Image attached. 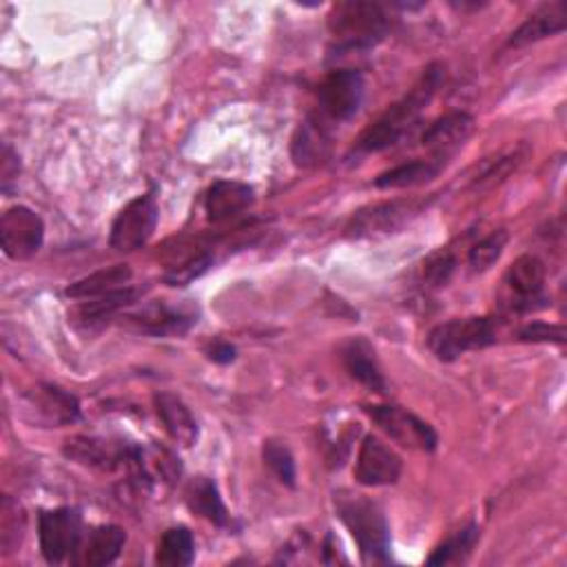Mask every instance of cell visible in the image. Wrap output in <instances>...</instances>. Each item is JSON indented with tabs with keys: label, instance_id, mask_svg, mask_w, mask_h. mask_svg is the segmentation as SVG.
Masks as SVG:
<instances>
[{
	"label": "cell",
	"instance_id": "obj_1",
	"mask_svg": "<svg viewBox=\"0 0 567 567\" xmlns=\"http://www.w3.org/2000/svg\"><path fill=\"white\" fill-rule=\"evenodd\" d=\"M441 80H444V67L430 65L419 78V83L411 89V94H406L380 120L372 122L361 133V138L357 140V149L363 153H380L397 144L417 124L422 111L435 98Z\"/></svg>",
	"mask_w": 567,
	"mask_h": 567
},
{
	"label": "cell",
	"instance_id": "obj_2",
	"mask_svg": "<svg viewBox=\"0 0 567 567\" xmlns=\"http://www.w3.org/2000/svg\"><path fill=\"white\" fill-rule=\"evenodd\" d=\"M328 28L337 41V52H359L380 45L391 32V21L380 3L348 0L332 8Z\"/></svg>",
	"mask_w": 567,
	"mask_h": 567
},
{
	"label": "cell",
	"instance_id": "obj_3",
	"mask_svg": "<svg viewBox=\"0 0 567 567\" xmlns=\"http://www.w3.org/2000/svg\"><path fill=\"white\" fill-rule=\"evenodd\" d=\"M337 512L366 563L391 560V530L382 508L366 497H337Z\"/></svg>",
	"mask_w": 567,
	"mask_h": 567
},
{
	"label": "cell",
	"instance_id": "obj_4",
	"mask_svg": "<svg viewBox=\"0 0 567 567\" xmlns=\"http://www.w3.org/2000/svg\"><path fill=\"white\" fill-rule=\"evenodd\" d=\"M497 341V326L490 317H466L439 324L428 335V348L441 361H455L470 350H481Z\"/></svg>",
	"mask_w": 567,
	"mask_h": 567
},
{
	"label": "cell",
	"instance_id": "obj_5",
	"mask_svg": "<svg viewBox=\"0 0 567 567\" xmlns=\"http://www.w3.org/2000/svg\"><path fill=\"white\" fill-rule=\"evenodd\" d=\"M426 209H428V200H393V203L366 207L350 218L346 227V236L355 240L389 236L406 227Z\"/></svg>",
	"mask_w": 567,
	"mask_h": 567
},
{
	"label": "cell",
	"instance_id": "obj_6",
	"mask_svg": "<svg viewBox=\"0 0 567 567\" xmlns=\"http://www.w3.org/2000/svg\"><path fill=\"white\" fill-rule=\"evenodd\" d=\"M39 536L43 556L50 563H63L83 545V514L76 508H56L41 514Z\"/></svg>",
	"mask_w": 567,
	"mask_h": 567
},
{
	"label": "cell",
	"instance_id": "obj_7",
	"mask_svg": "<svg viewBox=\"0 0 567 567\" xmlns=\"http://www.w3.org/2000/svg\"><path fill=\"white\" fill-rule=\"evenodd\" d=\"M366 413L393 441L404 448L433 452L439 444V437L430 424L400 406H368Z\"/></svg>",
	"mask_w": 567,
	"mask_h": 567
},
{
	"label": "cell",
	"instance_id": "obj_8",
	"mask_svg": "<svg viewBox=\"0 0 567 567\" xmlns=\"http://www.w3.org/2000/svg\"><path fill=\"white\" fill-rule=\"evenodd\" d=\"M157 227V200L153 194H144L131 200L111 225V247L120 253L142 249Z\"/></svg>",
	"mask_w": 567,
	"mask_h": 567
},
{
	"label": "cell",
	"instance_id": "obj_9",
	"mask_svg": "<svg viewBox=\"0 0 567 567\" xmlns=\"http://www.w3.org/2000/svg\"><path fill=\"white\" fill-rule=\"evenodd\" d=\"M366 83L355 69H337L324 78L317 91L319 111L326 120L344 122L350 120L363 102Z\"/></svg>",
	"mask_w": 567,
	"mask_h": 567
},
{
	"label": "cell",
	"instance_id": "obj_10",
	"mask_svg": "<svg viewBox=\"0 0 567 567\" xmlns=\"http://www.w3.org/2000/svg\"><path fill=\"white\" fill-rule=\"evenodd\" d=\"M45 240L43 218L30 207H12L0 218V244L12 260H30Z\"/></svg>",
	"mask_w": 567,
	"mask_h": 567
},
{
	"label": "cell",
	"instance_id": "obj_11",
	"mask_svg": "<svg viewBox=\"0 0 567 567\" xmlns=\"http://www.w3.org/2000/svg\"><path fill=\"white\" fill-rule=\"evenodd\" d=\"M138 446L124 444V441H111V439H100V437H74L67 439L63 452L67 459L102 470V472H113V470H129L131 461L135 457Z\"/></svg>",
	"mask_w": 567,
	"mask_h": 567
},
{
	"label": "cell",
	"instance_id": "obj_12",
	"mask_svg": "<svg viewBox=\"0 0 567 567\" xmlns=\"http://www.w3.org/2000/svg\"><path fill=\"white\" fill-rule=\"evenodd\" d=\"M402 470H404L402 457L391 446H386L377 437L363 439L355 464V479L361 486H368V488L393 486L400 481Z\"/></svg>",
	"mask_w": 567,
	"mask_h": 567
},
{
	"label": "cell",
	"instance_id": "obj_13",
	"mask_svg": "<svg viewBox=\"0 0 567 567\" xmlns=\"http://www.w3.org/2000/svg\"><path fill=\"white\" fill-rule=\"evenodd\" d=\"M127 324L140 332L153 337H179L186 335L198 321V313L186 306H171L166 302H155L138 313L124 317Z\"/></svg>",
	"mask_w": 567,
	"mask_h": 567
},
{
	"label": "cell",
	"instance_id": "obj_14",
	"mask_svg": "<svg viewBox=\"0 0 567 567\" xmlns=\"http://www.w3.org/2000/svg\"><path fill=\"white\" fill-rule=\"evenodd\" d=\"M255 200L253 188L244 182H233V179H218L207 194V218L214 225L229 222L244 214Z\"/></svg>",
	"mask_w": 567,
	"mask_h": 567
},
{
	"label": "cell",
	"instance_id": "obj_15",
	"mask_svg": "<svg viewBox=\"0 0 567 567\" xmlns=\"http://www.w3.org/2000/svg\"><path fill=\"white\" fill-rule=\"evenodd\" d=\"M153 406H155V415L162 422L164 430L168 433V437L184 446V448H192L198 437H200V428L198 422L179 397H175L173 393H157L153 397Z\"/></svg>",
	"mask_w": 567,
	"mask_h": 567
},
{
	"label": "cell",
	"instance_id": "obj_16",
	"mask_svg": "<svg viewBox=\"0 0 567 567\" xmlns=\"http://www.w3.org/2000/svg\"><path fill=\"white\" fill-rule=\"evenodd\" d=\"M475 131V118L466 111L448 113L435 120L422 135V144L435 153V157H448L457 151Z\"/></svg>",
	"mask_w": 567,
	"mask_h": 567
},
{
	"label": "cell",
	"instance_id": "obj_17",
	"mask_svg": "<svg viewBox=\"0 0 567 567\" xmlns=\"http://www.w3.org/2000/svg\"><path fill=\"white\" fill-rule=\"evenodd\" d=\"M341 361L346 372L352 377L355 382L361 386L374 391V393H386V380L382 374L380 363H377L374 350L366 339H352L341 348Z\"/></svg>",
	"mask_w": 567,
	"mask_h": 567
},
{
	"label": "cell",
	"instance_id": "obj_18",
	"mask_svg": "<svg viewBox=\"0 0 567 567\" xmlns=\"http://www.w3.org/2000/svg\"><path fill=\"white\" fill-rule=\"evenodd\" d=\"M565 3H552L534 12L508 41V47H525L565 32Z\"/></svg>",
	"mask_w": 567,
	"mask_h": 567
},
{
	"label": "cell",
	"instance_id": "obj_19",
	"mask_svg": "<svg viewBox=\"0 0 567 567\" xmlns=\"http://www.w3.org/2000/svg\"><path fill=\"white\" fill-rule=\"evenodd\" d=\"M508 288L516 295L519 304L525 302V308L532 302L541 299L545 286V264L536 255H521L505 273Z\"/></svg>",
	"mask_w": 567,
	"mask_h": 567
},
{
	"label": "cell",
	"instance_id": "obj_20",
	"mask_svg": "<svg viewBox=\"0 0 567 567\" xmlns=\"http://www.w3.org/2000/svg\"><path fill=\"white\" fill-rule=\"evenodd\" d=\"M330 153V135L321 118H308L293 138V157L299 166H317Z\"/></svg>",
	"mask_w": 567,
	"mask_h": 567
},
{
	"label": "cell",
	"instance_id": "obj_21",
	"mask_svg": "<svg viewBox=\"0 0 567 567\" xmlns=\"http://www.w3.org/2000/svg\"><path fill=\"white\" fill-rule=\"evenodd\" d=\"M186 505L218 527H227L231 521L229 510L220 497V490H218L216 481L209 477H198L188 483Z\"/></svg>",
	"mask_w": 567,
	"mask_h": 567
},
{
	"label": "cell",
	"instance_id": "obj_22",
	"mask_svg": "<svg viewBox=\"0 0 567 567\" xmlns=\"http://www.w3.org/2000/svg\"><path fill=\"white\" fill-rule=\"evenodd\" d=\"M133 273L127 264H116L102 271H96L83 280H78L76 284H72L67 288V297L72 299H96V297H105L111 295L116 291H122L129 286Z\"/></svg>",
	"mask_w": 567,
	"mask_h": 567
},
{
	"label": "cell",
	"instance_id": "obj_23",
	"mask_svg": "<svg viewBox=\"0 0 567 567\" xmlns=\"http://www.w3.org/2000/svg\"><path fill=\"white\" fill-rule=\"evenodd\" d=\"M124 541H127V534L120 525H100L87 536L85 545H80L78 560L91 567L109 565L120 556Z\"/></svg>",
	"mask_w": 567,
	"mask_h": 567
},
{
	"label": "cell",
	"instance_id": "obj_24",
	"mask_svg": "<svg viewBox=\"0 0 567 567\" xmlns=\"http://www.w3.org/2000/svg\"><path fill=\"white\" fill-rule=\"evenodd\" d=\"M444 157H430V160H413L406 164H400L391 171H384L374 179V186L380 188H413L419 184H426L435 179L444 171Z\"/></svg>",
	"mask_w": 567,
	"mask_h": 567
},
{
	"label": "cell",
	"instance_id": "obj_25",
	"mask_svg": "<svg viewBox=\"0 0 567 567\" xmlns=\"http://www.w3.org/2000/svg\"><path fill=\"white\" fill-rule=\"evenodd\" d=\"M32 404L47 417V422L56 426L74 424L80 417L78 400L58 386H39V391L32 395Z\"/></svg>",
	"mask_w": 567,
	"mask_h": 567
},
{
	"label": "cell",
	"instance_id": "obj_26",
	"mask_svg": "<svg viewBox=\"0 0 567 567\" xmlns=\"http://www.w3.org/2000/svg\"><path fill=\"white\" fill-rule=\"evenodd\" d=\"M194 558H196V541H194V534L186 527H171L162 534L155 549L157 565L184 567V565H192Z\"/></svg>",
	"mask_w": 567,
	"mask_h": 567
},
{
	"label": "cell",
	"instance_id": "obj_27",
	"mask_svg": "<svg viewBox=\"0 0 567 567\" xmlns=\"http://www.w3.org/2000/svg\"><path fill=\"white\" fill-rule=\"evenodd\" d=\"M135 297H138V291L127 286V288L116 291V293H111V295L89 299V302H85V304L78 308V319H80L85 326L102 324V321H107L109 317H113L120 308H127L129 304H133Z\"/></svg>",
	"mask_w": 567,
	"mask_h": 567
},
{
	"label": "cell",
	"instance_id": "obj_28",
	"mask_svg": "<svg viewBox=\"0 0 567 567\" xmlns=\"http://www.w3.org/2000/svg\"><path fill=\"white\" fill-rule=\"evenodd\" d=\"M479 541V530L475 525L459 530L455 536H450L448 541H444L430 556H428V565H450V563H461L468 558V554L472 552V547Z\"/></svg>",
	"mask_w": 567,
	"mask_h": 567
},
{
	"label": "cell",
	"instance_id": "obj_29",
	"mask_svg": "<svg viewBox=\"0 0 567 567\" xmlns=\"http://www.w3.org/2000/svg\"><path fill=\"white\" fill-rule=\"evenodd\" d=\"M214 255L209 249H203V251H196L192 255L182 258L177 264H173L166 275H164V282L168 286H186L192 284L194 280L203 277L211 266H214Z\"/></svg>",
	"mask_w": 567,
	"mask_h": 567
},
{
	"label": "cell",
	"instance_id": "obj_30",
	"mask_svg": "<svg viewBox=\"0 0 567 567\" xmlns=\"http://www.w3.org/2000/svg\"><path fill=\"white\" fill-rule=\"evenodd\" d=\"M23 532H25V514L14 499L6 497L3 505H0V547H3L8 554L14 552L23 541Z\"/></svg>",
	"mask_w": 567,
	"mask_h": 567
},
{
	"label": "cell",
	"instance_id": "obj_31",
	"mask_svg": "<svg viewBox=\"0 0 567 567\" xmlns=\"http://www.w3.org/2000/svg\"><path fill=\"white\" fill-rule=\"evenodd\" d=\"M508 240H510L508 231L499 229V231H492L490 236H486L481 242H477L468 255L472 271L481 273V271H488L492 264H497L508 247Z\"/></svg>",
	"mask_w": 567,
	"mask_h": 567
},
{
	"label": "cell",
	"instance_id": "obj_32",
	"mask_svg": "<svg viewBox=\"0 0 567 567\" xmlns=\"http://www.w3.org/2000/svg\"><path fill=\"white\" fill-rule=\"evenodd\" d=\"M262 457L280 483L295 488V459L282 441H264Z\"/></svg>",
	"mask_w": 567,
	"mask_h": 567
},
{
	"label": "cell",
	"instance_id": "obj_33",
	"mask_svg": "<svg viewBox=\"0 0 567 567\" xmlns=\"http://www.w3.org/2000/svg\"><path fill=\"white\" fill-rule=\"evenodd\" d=\"M457 269V258L450 251H439L424 262V282L430 288H441L450 282Z\"/></svg>",
	"mask_w": 567,
	"mask_h": 567
},
{
	"label": "cell",
	"instance_id": "obj_34",
	"mask_svg": "<svg viewBox=\"0 0 567 567\" xmlns=\"http://www.w3.org/2000/svg\"><path fill=\"white\" fill-rule=\"evenodd\" d=\"M565 328L556 324H545V321H534L525 328L519 330L521 341H532V344H565Z\"/></svg>",
	"mask_w": 567,
	"mask_h": 567
},
{
	"label": "cell",
	"instance_id": "obj_35",
	"mask_svg": "<svg viewBox=\"0 0 567 567\" xmlns=\"http://www.w3.org/2000/svg\"><path fill=\"white\" fill-rule=\"evenodd\" d=\"M21 162L19 155L12 151V146L3 144V155H0V184H3V192H10V184L19 177Z\"/></svg>",
	"mask_w": 567,
	"mask_h": 567
},
{
	"label": "cell",
	"instance_id": "obj_36",
	"mask_svg": "<svg viewBox=\"0 0 567 567\" xmlns=\"http://www.w3.org/2000/svg\"><path fill=\"white\" fill-rule=\"evenodd\" d=\"M207 352L218 363H231L236 359V348L231 344H227V341H214Z\"/></svg>",
	"mask_w": 567,
	"mask_h": 567
}]
</instances>
